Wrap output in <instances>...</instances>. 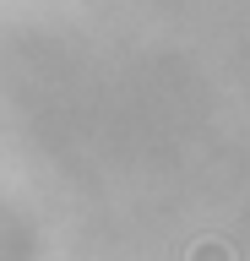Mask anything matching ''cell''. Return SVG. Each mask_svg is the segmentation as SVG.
Instances as JSON below:
<instances>
[{
  "label": "cell",
  "mask_w": 250,
  "mask_h": 261,
  "mask_svg": "<svg viewBox=\"0 0 250 261\" xmlns=\"http://www.w3.org/2000/svg\"><path fill=\"white\" fill-rule=\"evenodd\" d=\"M185 261H234V250L229 245H217V240H201V245H190V256Z\"/></svg>",
  "instance_id": "6da1fadb"
}]
</instances>
